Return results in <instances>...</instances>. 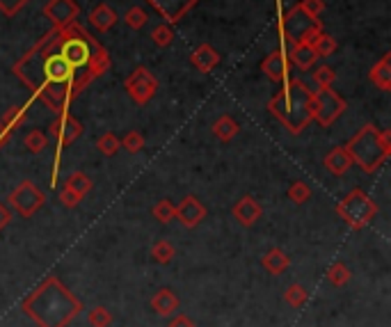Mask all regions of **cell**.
<instances>
[{
  "instance_id": "1",
  "label": "cell",
  "mask_w": 391,
  "mask_h": 327,
  "mask_svg": "<svg viewBox=\"0 0 391 327\" xmlns=\"http://www.w3.org/2000/svg\"><path fill=\"white\" fill-rule=\"evenodd\" d=\"M12 71L55 115L69 113V106L83 94L74 67L62 50L60 28L43 34L28 53L16 60Z\"/></svg>"
},
{
  "instance_id": "2",
  "label": "cell",
  "mask_w": 391,
  "mask_h": 327,
  "mask_svg": "<svg viewBox=\"0 0 391 327\" xmlns=\"http://www.w3.org/2000/svg\"><path fill=\"white\" fill-rule=\"evenodd\" d=\"M25 316L37 327H67L83 312V302L55 274H48L37 288L21 302Z\"/></svg>"
},
{
  "instance_id": "3",
  "label": "cell",
  "mask_w": 391,
  "mask_h": 327,
  "mask_svg": "<svg viewBox=\"0 0 391 327\" xmlns=\"http://www.w3.org/2000/svg\"><path fill=\"white\" fill-rule=\"evenodd\" d=\"M268 110L286 131L298 135L314 122L311 90L300 78H289L284 83V88L268 101Z\"/></svg>"
},
{
  "instance_id": "4",
  "label": "cell",
  "mask_w": 391,
  "mask_h": 327,
  "mask_svg": "<svg viewBox=\"0 0 391 327\" xmlns=\"http://www.w3.org/2000/svg\"><path fill=\"white\" fill-rule=\"evenodd\" d=\"M352 165H359L364 172L373 174L382 162L391 156V131H378L376 126H364L362 131L345 144Z\"/></svg>"
},
{
  "instance_id": "5",
  "label": "cell",
  "mask_w": 391,
  "mask_h": 327,
  "mask_svg": "<svg viewBox=\"0 0 391 327\" xmlns=\"http://www.w3.org/2000/svg\"><path fill=\"white\" fill-rule=\"evenodd\" d=\"M336 213L348 227L359 231L364 227H369L371 220L378 215V204L373 202L364 190L355 188V190H350L341 202L336 204Z\"/></svg>"
},
{
  "instance_id": "6",
  "label": "cell",
  "mask_w": 391,
  "mask_h": 327,
  "mask_svg": "<svg viewBox=\"0 0 391 327\" xmlns=\"http://www.w3.org/2000/svg\"><path fill=\"white\" fill-rule=\"evenodd\" d=\"M311 113L314 122L327 128L345 113V101L332 88H318V92H311Z\"/></svg>"
},
{
  "instance_id": "7",
  "label": "cell",
  "mask_w": 391,
  "mask_h": 327,
  "mask_svg": "<svg viewBox=\"0 0 391 327\" xmlns=\"http://www.w3.org/2000/svg\"><path fill=\"white\" fill-rule=\"evenodd\" d=\"M10 204L21 218H32V215L46 204V195H43L32 181H21V183L10 193Z\"/></svg>"
},
{
  "instance_id": "8",
  "label": "cell",
  "mask_w": 391,
  "mask_h": 327,
  "mask_svg": "<svg viewBox=\"0 0 391 327\" xmlns=\"http://www.w3.org/2000/svg\"><path fill=\"white\" fill-rule=\"evenodd\" d=\"M124 88L137 106H146L156 97V92H158V81H156V76L146 67H137L128 74Z\"/></svg>"
},
{
  "instance_id": "9",
  "label": "cell",
  "mask_w": 391,
  "mask_h": 327,
  "mask_svg": "<svg viewBox=\"0 0 391 327\" xmlns=\"http://www.w3.org/2000/svg\"><path fill=\"white\" fill-rule=\"evenodd\" d=\"M316 23H318V19H311V16H307L300 10V5H295L282 16L280 32H282L284 41H289L291 46L293 44H302V39L307 37L309 30L314 28Z\"/></svg>"
},
{
  "instance_id": "10",
  "label": "cell",
  "mask_w": 391,
  "mask_h": 327,
  "mask_svg": "<svg viewBox=\"0 0 391 327\" xmlns=\"http://www.w3.org/2000/svg\"><path fill=\"white\" fill-rule=\"evenodd\" d=\"M48 131L57 140V151H62L64 147L74 144L78 137L83 135L85 128L71 113H62V115L55 117V122L48 126Z\"/></svg>"
},
{
  "instance_id": "11",
  "label": "cell",
  "mask_w": 391,
  "mask_h": 327,
  "mask_svg": "<svg viewBox=\"0 0 391 327\" xmlns=\"http://www.w3.org/2000/svg\"><path fill=\"white\" fill-rule=\"evenodd\" d=\"M43 16L53 23V28H67L81 16V7L76 0H48V5L43 7Z\"/></svg>"
},
{
  "instance_id": "12",
  "label": "cell",
  "mask_w": 391,
  "mask_h": 327,
  "mask_svg": "<svg viewBox=\"0 0 391 327\" xmlns=\"http://www.w3.org/2000/svg\"><path fill=\"white\" fill-rule=\"evenodd\" d=\"M291 60H289V53L282 48V50H275V53H270L266 60L263 64H261V71H263L268 78L275 81V83H286L291 78Z\"/></svg>"
},
{
  "instance_id": "13",
  "label": "cell",
  "mask_w": 391,
  "mask_h": 327,
  "mask_svg": "<svg viewBox=\"0 0 391 327\" xmlns=\"http://www.w3.org/2000/svg\"><path fill=\"white\" fill-rule=\"evenodd\" d=\"M156 12L167 23H177L184 19V14L199 3V0H146Z\"/></svg>"
},
{
  "instance_id": "14",
  "label": "cell",
  "mask_w": 391,
  "mask_h": 327,
  "mask_svg": "<svg viewBox=\"0 0 391 327\" xmlns=\"http://www.w3.org/2000/svg\"><path fill=\"white\" fill-rule=\"evenodd\" d=\"M204 218H206L204 204L199 202L197 197L190 195V197H186V200L177 206V218H174V220H179L181 225L188 227V229H195Z\"/></svg>"
},
{
  "instance_id": "15",
  "label": "cell",
  "mask_w": 391,
  "mask_h": 327,
  "mask_svg": "<svg viewBox=\"0 0 391 327\" xmlns=\"http://www.w3.org/2000/svg\"><path fill=\"white\" fill-rule=\"evenodd\" d=\"M261 213H263V209H261V204L254 200V197H242V200H238L236 204H233V218H236L242 227L256 225Z\"/></svg>"
},
{
  "instance_id": "16",
  "label": "cell",
  "mask_w": 391,
  "mask_h": 327,
  "mask_svg": "<svg viewBox=\"0 0 391 327\" xmlns=\"http://www.w3.org/2000/svg\"><path fill=\"white\" fill-rule=\"evenodd\" d=\"M323 165L327 167L329 174H334V176H343L345 172L352 167V158H350V153L345 151V147H334V149L325 156Z\"/></svg>"
},
{
  "instance_id": "17",
  "label": "cell",
  "mask_w": 391,
  "mask_h": 327,
  "mask_svg": "<svg viewBox=\"0 0 391 327\" xmlns=\"http://www.w3.org/2000/svg\"><path fill=\"white\" fill-rule=\"evenodd\" d=\"M190 60H193L195 69H199L202 74H208L220 64V53H217L211 44H199Z\"/></svg>"
},
{
  "instance_id": "18",
  "label": "cell",
  "mask_w": 391,
  "mask_h": 327,
  "mask_svg": "<svg viewBox=\"0 0 391 327\" xmlns=\"http://www.w3.org/2000/svg\"><path fill=\"white\" fill-rule=\"evenodd\" d=\"M151 309L158 316H174L179 312V298L172 288H160L151 298Z\"/></svg>"
},
{
  "instance_id": "19",
  "label": "cell",
  "mask_w": 391,
  "mask_h": 327,
  "mask_svg": "<svg viewBox=\"0 0 391 327\" xmlns=\"http://www.w3.org/2000/svg\"><path fill=\"white\" fill-rule=\"evenodd\" d=\"M369 78H371V83L376 85L378 90H382V92L391 90V55L389 53L382 57L380 62H376L371 67Z\"/></svg>"
},
{
  "instance_id": "20",
  "label": "cell",
  "mask_w": 391,
  "mask_h": 327,
  "mask_svg": "<svg viewBox=\"0 0 391 327\" xmlns=\"http://www.w3.org/2000/svg\"><path fill=\"white\" fill-rule=\"evenodd\" d=\"M289 53V60L293 67H298L300 71H307V69L314 67V62L318 60V55L314 53V48L307 46V44H293L291 50H286Z\"/></svg>"
},
{
  "instance_id": "21",
  "label": "cell",
  "mask_w": 391,
  "mask_h": 327,
  "mask_svg": "<svg viewBox=\"0 0 391 327\" xmlns=\"http://www.w3.org/2000/svg\"><path fill=\"white\" fill-rule=\"evenodd\" d=\"M115 23H117V14L112 12V7L106 5V3H101L99 7H94L92 14H90V25H92V28H97L99 32L110 30Z\"/></svg>"
},
{
  "instance_id": "22",
  "label": "cell",
  "mask_w": 391,
  "mask_h": 327,
  "mask_svg": "<svg viewBox=\"0 0 391 327\" xmlns=\"http://www.w3.org/2000/svg\"><path fill=\"white\" fill-rule=\"evenodd\" d=\"M261 265H263V268L270 274H282L291 265V259H289V254H286V252H282V249L275 247V249H270V252L263 256V259H261Z\"/></svg>"
},
{
  "instance_id": "23",
  "label": "cell",
  "mask_w": 391,
  "mask_h": 327,
  "mask_svg": "<svg viewBox=\"0 0 391 327\" xmlns=\"http://www.w3.org/2000/svg\"><path fill=\"white\" fill-rule=\"evenodd\" d=\"M238 131H240L238 122H236L233 117H229V115H222V117L213 124V133H215L217 140H222V142L233 140V137L238 135Z\"/></svg>"
},
{
  "instance_id": "24",
  "label": "cell",
  "mask_w": 391,
  "mask_h": 327,
  "mask_svg": "<svg viewBox=\"0 0 391 327\" xmlns=\"http://www.w3.org/2000/svg\"><path fill=\"white\" fill-rule=\"evenodd\" d=\"M25 119H28V113H25V108H19V106H12L5 110V115L0 117V124H3L5 128H10V131L14 133L16 128L25 124Z\"/></svg>"
},
{
  "instance_id": "25",
  "label": "cell",
  "mask_w": 391,
  "mask_h": 327,
  "mask_svg": "<svg viewBox=\"0 0 391 327\" xmlns=\"http://www.w3.org/2000/svg\"><path fill=\"white\" fill-rule=\"evenodd\" d=\"M64 188H69V190H74V193H78L81 197H85L87 193L92 190V179L87 176L85 172H74V174L67 179V186Z\"/></svg>"
},
{
  "instance_id": "26",
  "label": "cell",
  "mask_w": 391,
  "mask_h": 327,
  "mask_svg": "<svg viewBox=\"0 0 391 327\" xmlns=\"http://www.w3.org/2000/svg\"><path fill=\"white\" fill-rule=\"evenodd\" d=\"M327 279H329V284H332V286H345V284L350 281V268H348L345 263L336 261V263L329 265Z\"/></svg>"
},
{
  "instance_id": "27",
  "label": "cell",
  "mask_w": 391,
  "mask_h": 327,
  "mask_svg": "<svg viewBox=\"0 0 391 327\" xmlns=\"http://www.w3.org/2000/svg\"><path fill=\"white\" fill-rule=\"evenodd\" d=\"M307 291H304V286H300V284H291L289 288L284 291V300L286 305H291L293 309H300L304 307V302H307Z\"/></svg>"
},
{
  "instance_id": "28",
  "label": "cell",
  "mask_w": 391,
  "mask_h": 327,
  "mask_svg": "<svg viewBox=\"0 0 391 327\" xmlns=\"http://www.w3.org/2000/svg\"><path fill=\"white\" fill-rule=\"evenodd\" d=\"M23 144H25V149H28V151L39 153V151H43V149L48 147V135L43 133V131H37V128H34V131H30L28 135H25Z\"/></svg>"
},
{
  "instance_id": "29",
  "label": "cell",
  "mask_w": 391,
  "mask_h": 327,
  "mask_svg": "<svg viewBox=\"0 0 391 327\" xmlns=\"http://www.w3.org/2000/svg\"><path fill=\"white\" fill-rule=\"evenodd\" d=\"M153 218L160 222V225H167L174 218H177V206H174L170 200H160L153 206Z\"/></svg>"
},
{
  "instance_id": "30",
  "label": "cell",
  "mask_w": 391,
  "mask_h": 327,
  "mask_svg": "<svg viewBox=\"0 0 391 327\" xmlns=\"http://www.w3.org/2000/svg\"><path fill=\"white\" fill-rule=\"evenodd\" d=\"M97 147H99V151L103 153V156H115V153L119 151V147H121V142H119V137L115 133L108 131L97 140Z\"/></svg>"
},
{
  "instance_id": "31",
  "label": "cell",
  "mask_w": 391,
  "mask_h": 327,
  "mask_svg": "<svg viewBox=\"0 0 391 327\" xmlns=\"http://www.w3.org/2000/svg\"><path fill=\"white\" fill-rule=\"evenodd\" d=\"M174 245L172 243H167V240H158V243H153V247H151V256L158 263H170L172 259H174Z\"/></svg>"
},
{
  "instance_id": "32",
  "label": "cell",
  "mask_w": 391,
  "mask_h": 327,
  "mask_svg": "<svg viewBox=\"0 0 391 327\" xmlns=\"http://www.w3.org/2000/svg\"><path fill=\"white\" fill-rule=\"evenodd\" d=\"M87 323H90V327H110L112 314L106 307H94L92 312L87 314Z\"/></svg>"
},
{
  "instance_id": "33",
  "label": "cell",
  "mask_w": 391,
  "mask_h": 327,
  "mask_svg": "<svg viewBox=\"0 0 391 327\" xmlns=\"http://www.w3.org/2000/svg\"><path fill=\"white\" fill-rule=\"evenodd\" d=\"M311 197V188L304 183V181H295V183H291L289 188V200L295 202V204H304L309 202Z\"/></svg>"
},
{
  "instance_id": "34",
  "label": "cell",
  "mask_w": 391,
  "mask_h": 327,
  "mask_svg": "<svg viewBox=\"0 0 391 327\" xmlns=\"http://www.w3.org/2000/svg\"><path fill=\"white\" fill-rule=\"evenodd\" d=\"M336 50V39L334 37H329V34H320L318 37V41L314 44V53L318 55V57H329Z\"/></svg>"
},
{
  "instance_id": "35",
  "label": "cell",
  "mask_w": 391,
  "mask_h": 327,
  "mask_svg": "<svg viewBox=\"0 0 391 327\" xmlns=\"http://www.w3.org/2000/svg\"><path fill=\"white\" fill-rule=\"evenodd\" d=\"M124 21H126L128 28L140 30L142 25L149 21V16H146V12L142 10V7H130V10L126 12V16H124Z\"/></svg>"
},
{
  "instance_id": "36",
  "label": "cell",
  "mask_w": 391,
  "mask_h": 327,
  "mask_svg": "<svg viewBox=\"0 0 391 327\" xmlns=\"http://www.w3.org/2000/svg\"><path fill=\"white\" fill-rule=\"evenodd\" d=\"M314 83L318 85V88H332V83L336 81V74H334V69L332 67H318L314 74Z\"/></svg>"
},
{
  "instance_id": "37",
  "label": "cell",
  "mask_w": 391,
  "mask_h": 327,
  "mask_svg": "<svg viewBox=\"0 0 391 327\" xmlns=\"http://www.w3.org/2000/svg\"><path fill=\"white\" fill-rule=\"evenodd\" d=\"M119 142H121V147H124L128 153H137L144 147V135L137 133V131H128L124 135V140H119Z\"/></svg>"
},
{
  "instance_id": "38",
  "label": "cell",
  "mask_w": 391,
  "mask_h": 327,
  "mask_svg": "<svg viewBox=\"0 0 391 327\" xmlns=\"http://www.w3.org/2000/svg\"><path fill=\"white\" fill-rule=\"evenodd\" d=\"M151 39H153V44H158V46L165 48V46H170L174 41V30L170 28L167 23H163V25H158V28H153Z\"/></svg>"
},
{
  "instance_id": "39",
  "label": "cell",
  "mask_w": 391,
  "mask_h": 327,
  "mask_svg": "<svg viewBox=\"0 0 391 327\" xmlns=\"http://www.w3.org/2000/svg\"><path fill=\"white\" fill-rule=\"evenodd\" d=\"M300 10L307 16H311V19H318V16L325 12V0H302Z\"/></svg>"
},
{
  "instance_id": "40",
  "label": "cell",
  "mask_w": 391,
  "mask_h": 327,
  "mask_svg": "<svg viewBox=\"0 0 391 327\" xmlns=\"http://www.w3.org/2000/svg\"><path fill=\"white\" fill-rule=\"evenodd\" d=\"M60 202H62V206H67V209H74V206L83 202V197L74 190H69V188H62V190H60Z\"/></svg>"
},
{
  "instance_id": "41",
  "label": "cell",
  "mask_w": 391,
  "mask_h": 327,
  "mask_svg": "<svg viewBox=\"0 0 391 327\" xmlns=\"http://www.w3.org/2000/svg\"><path fill=\"white\" fill-rule=\"evenodd\" d=\"M25 3H28V0H0V10H3L7 16H14Z\"/></svg>"
},
{
  "instance_id": "42",
  "label": "cell",
  "mask_w": 391,
  "mask_h": 327,
  "mask_svg": "<svg viewBox=\"0 0 391 327\" xmlns=\"http://www.w3.org/2000/svg\"><path fill=\"white\" fill-rule=\"evenodd\" d=\"M167 327H195V323L190 321V318L186 314H177L172 318V321L167 323Z\"/></svg>"
},
{
  "instance_id": "43",
  "label": "cell",
  "mask_w": 391,
  "mask_h": 327,
  "mask_svg": "<svg viewBox=\"0 0 391 327\" xmlns=\"http://www.w3.org/2000/svg\"><path fill=\"white\" fill-rule=\"evenodd\" d=\"M12 222V211L10 209H5L3 204H0V231H3L7 225Z\"/></svg>"
},
{
  "instance_id": "44",
  "label": "cell",
  "mask_w": 391,
  "mask_h": 327,
  "mask_svg": "<svg viewBox=\"0 0 391 327\" xmlns=\"http://www.w3.org/2000/svg\"><path fill=\"white\" fill-rule=\"evenodd\" d=\"M10 140H12V131H10V128H5L3 124H0V149H3Z\"/></svg>"
}]
</instances>
